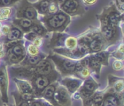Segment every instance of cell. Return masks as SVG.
<instances>
[{
  "label": "cell",
  "instance_id": "cell-1",
  "mask_svg": "<svg viewBox=\"0 0 124 106\" xmlns=\"http://www.w3.org/2000/svg\"><path fill=\"white\" fill-rule=\"evenodd\" d=\"M41 21L48 32H63L70 23L71 18L70 15L59 9L53 15L41 18Z\"/></svg>",
  "mask_w": 124,
  "mask_h": 106
},
{
  "label": "cell",
  "instance_id": "cell-2",
  "mask_svg": "<svg viewBox=\"0 0 124 106\" xmlns=\"http://www.w3.org/2000/svg\"><path fill=\"white\" fill-rule=\"evenodd\" d=\"M47 57L53 63L56 71L61 77L75 76L77 60L58 55L54 52L50 54Z\"/></svg>",
  "mask_w": 124,
  "mask_h": 106
},
{
  "label": "cell",
  "instance_id": "cell-3",
  "mask_svg": "<svg viewBox=\"0 0 124 106\" xmlns=\"http://www.w3.org/2000/svg\"><path fill=\"white\" fill-rule=\"evenodd\" d=\"M61 78L59 73L55 70L48 75H35L29 81L33 89L34 95L36 98H41L42 93L47 86L53 82L58 81Z\"/></svg>",
  "mask_w": 124,
  "mask_h": 106
},
{
  "label": "cell",
  "instance_id": "cell-4",
  "mask_svg": "<svg viewBox=\"0 0 124 106\" xmlns=\"http://www.w3.org/2000/svg\"><path fill=\"white\" fill-rule=\"evenodd\" d=\"M16 18H26L35 21L39 20L37 11L32 5V3L29 2L28 0H21V4L17 8Z\"/></svg>",
  "mask_w": 124,
  "mask_h": 106
},
{
  "label": "cell",
  "instance_id": "cell-5",
  "mask_svg": "<svg viewBox=\"0 0 124 106\" xmlns=\"http://www.w3.org/2000/svg\"><path fill=\"white\" fill-rule=\"evenodd\" d=\"M9 78L5 63H0V94L3 103H9Z\"/></svg>",
  "mask_w": 124,
  "mask_h": 106
},
{
  "label": "cell",
  "instance_id": "cell-6",
  "mask_svg": "<svg viewBox=\"0 0 124 106\" xmlns=\"http://www.w3.org/2000/svg\"><path fill=\"white\" fill-rule=\"evenodd\" d=\"M99 86V84L91 76H89L88 79H85L83 84L78 90L80 99H84L91 97L98 90Z\"/></svg>",
  "mask_w": 124,
  "mask_h": 106
},
{
  "label": "cell",
  "instance_id": "cell-7",
  "mask_svg": "<svg viewBox=\"0 0 124 106\" xmlns=\"http://www.w3.org/2000/svg\"><path fill=\"white\" fill-rule=\"evenodd\" d=\"M83 81L84 80L76 76H70L62 77V79H60V80L58 81V84L65 87V89L72 96L80 89L83 83Z\"/></svg>",
  "mask_w": 124,
  "mask_h": 106
},
{
  "label": "cell",
  "instance_id": "cell-8",
  "mask_svg": "<svg viewBox=\"0 0 124 106\" xmlns=\"http://www.w3.org/2000/svg\"><path fill=\"white\" fill-rule=\"evenodd\" d=\"M124 102V94L114 92L110 88L106 89L101 106H122Z\"/></svg>",
  "mask_w": 124,
  "mask_h": 106
},
{
  "label": "cell",
  "instance_id": "cell-9",
  "mask_svg": "<svg viewBox=\"0 0 124 106\" xmlns=\"http://www.w3.org/2000/svg\"><path fill=\"white\" fill-rule=\"evenodd\" d=\"M59 9L70 16L80 14V5L79 0H63L59 4Z\"/></svg>",
  "mask_w": 124,
  "mask_h": 106
},
{
  "label": "cell",
  "instance_id": "cell-10",
  "mask_svg": "<svg viewBox=\"0 0 124 106\" xmlns=\"http://www.w3.org/2000/svg\"><path fill=\"white\" fill-rule=\"evenodd\" d=\"M55 99L61 106H72V98L69 92L62 85L58 84L55 92Z\"/></svg>",
  "mask_w": 124,
  "mask_h": 106
},
{
  "label": "cell",
  "instance_id": "cell-11",
  "mask_svg": "<svg viewBox=\"0 0 124 106\" xmlns=\"http://www.w3.org/2000/svg\"><path fill=\"white\" fill-rule=\"evenodd\" d=\"M33 69L35 75H48L56 70L53 63L48 57H46L37 65L33 66Z\"/></svg>",
  "mask_w": 124,
  "mask_h": 106
},
{
  "label": "cell",
  "instance_id": "cell-12",
  "mask_svg": "<svg viewBox=\"0 0 124 106\" xmlns=\"http://www.w3.org/2000/svg\"><path fill=\"white\" fill-rule=\"evenodd\" d=\"M58 81H55L50 84L48 86L45 88L41 95V98L47 101L49 103L53 105V106H61L55 99V92L56 87L58 86Z\"/></svg>",
  "mask_w": 124,
  "mask_h": 106
},
{
  "label": "cell",
  "instance_id": "cell-13",
  "mask_svg": "<svg viewBox=\"0 0 124 106\" xmlns=\"http://www.w3.org/2000/svg\"><path fill=\"white\" fill-rule=\"evenodd\" d=\"M37 21L26 19V18H16L13 20V25L19 28L23 33H26L31 31L32 27L35 25Z\"/></svg>",
  "mask_w": 124,
  "mask_h": 106
},
{
  "label": "cell",
  "instance_id": "cell-14",
  "mask_svg": "<svg viewBox=\"0 0 124 106\" xmlns=\"http://www.w3.org/2000/svg\"><path fill=\"white\" fill-rule=\"evenodd\" d=\"M23 36H24L23 32L19 28L13 25L11 26V28L8 34L5 36H3V41L5 44V43L13 41L21 40V39H23Z\"/></svg>",
  "mask_w": 124,
  "mask_h": 106
},
{
  "label": "cell",
  "instance_id": "cell-15",
  "mask_svg": "<svg viewBox=\"0 0 124 106\" xmlns=\"http://www.w3.org/2000/svg\"><path fill=\"white\" fill-rule=\"evenodd\" d=\"M47 55L43 52H40L39 54L37 55H26L24 60L18 65L21 66H34L37 65L40 61L45 59Z\"/></svg>",
  "mask_w": 124,
  "mask_h": 106
},
{
  "label": "cell",
  "instance_id": "cell-16",
  "mask_svg": "<svg viewBox=\"0 0 124 106\" xmlns=\"http://www.w3.org/2000/svg\"><path fill=\"white\" fill-rule=\"evenodd\" d=\"M16 86L17 91L21 94H34V89L31 83L26 80L13 79Z\"/></svg>",
  "mask_w": 124,
  "mask_h": 106
},
{
  "label": "cell",
  "instance_id": "cell-17",
  "mask_svg": "<svg viewBox=\"0 0 124 106\" xmlns=\"http://www.w3.org/2000/svg\"><path fill=\"white\" fill-rule=\"evenodd\" d=\"M104 46L103 37L101 35H95L91 36V39L88 43V48L90 52H98L101 50Z\"/></svg>",
  "mask_w": 124,
  "mask_h": 106
},
{
  "label": "cell",
  "instance_id": "cell-18",
  "mask_svg": "<svg viewBox=\"0 0 124 106\" xmlns=\"http://www.w3.org/2000/svg\"><path fill=\"white\" fill-rule=\"evenodd\" d=\"M109 88L117 94H124V79L109 78Z\"/></svg>",
  "mask_w": 124,
  "mask_h": 106
},
{
  "label": "cell",
  "instance_id": "cell-19",
  "mask_svg": "<svg viewBox=\"0 0 124 106\" xmlns=\"http://www.w3.org/2000/svg\"><path fill=\"white\" fill-rule=\"evenodd\" d=\"M51 2L50 0H39L37 2L32 3V5L37 11V13L45 16L47 15L48 8Z\"/></svg>",
  "mask_w": 124,
  "mask_h": 106
},
{
  "label": "cell",
  "instance_id": "cell-20",
  "mask_svg": "<svg viewBox=\"0 0 124 106\" xmlns=\"http://www.w3.org/2000/svg\"><path fill=\"white\" fill-rule=\"evenodd\" d=\"M106 89L104 91H96L90 98L91 100L92 106H101L104 100V94L106 92Z\"/></svg>",
  "mask_w": 124,
  "mask_h": 106
},
{
  "label": "cell",
  "instance_id": "cell-21",
  "mask_svg": "<svg viewBox=\"0 0 124 106\" xmlns=\"http://www.w3.org/2000/svg\"><path fill=\"white\" fill-rule=\"evenodd\" d=\"M101 32L103 34V36L107 39V40H111L115 33V26L110 25V24H107L104 25L102 26Z\"/></svg>",
  "mask_w": 124,
  "mask_h": 106
},
{
  "label": "cell",
  "instance_id": "cell-22",
  "mask_svg": "<svg viewBox=\"0 0 124 106\" xmlns=\"http://www.w3.org/2000/svg\"><path fill=\"white\" fill-rule=\"evenodd\" d=\"M31 31L35 33L39 36H41V37H43V38L47 37V36L49 33L48 31L45 28V27L39 21H38V22H37L35 23V25L32 27Z\"/></svg>",
  "mask_w": 124,
  "mask_h": 106
},
{
  "label": "cell",
  "instance_id": "cell-23",
  "mask_svg": "<svg viewBox=\"0 0 124 106\" xmlns=\"http://www.w3.org/2000/svg\"><path fill=\"white\" fill-rule=\"evenodd\" d=\"M101 64L98 61V60L95 58L94 55H90L89 56V65L88 68L94 72L99 76L100 73Z\"/></svg>",
  "mask_w": 124,
  "mask_h": 106
},
{
  "label": "cell",
  "instance_id": "cell-24",
  "mask_svg": "<svg viewBox=\"0 0 124 106\" xmlns=\"http://www.w3.org/2000/svg\"><path fill=\"white\" fill-rule=\"evenodd\" d=\"M78 42L77 38H75L74 36H67L65 39V41H64V48L72 49H75L78 46Z\"/></svg>",
  "mask_w": 124,
  "mask_h": 106
},
{
  "label": "cell",
  "instance_id": "cell-25",
  "mask_svg": "<svg viewBox=\"0 0 124 106\" xmlns=\"http://www.w3.org/2000/svg\"><path fill=\"white\" fill-rule=\"evenodd\" d=\"M95 58L98 60V61L104 66L108 65V59H109V53L104 51L98 52L94 55Z\"/></svg>",
  "mask_w": 124,
  "mask_h": 106
},
{
  "label": "cell",
  "instance_id": "cell-26",
  "mask_svg": "<svg viewBox=\"0 0 124 106\" xmlns=\"http://www.w3.org/2000/svg\"><path fill=\"white\" fill-rule=\"evenodd\" d=\"M12 13V9L10 7H1L0 8V21L8 19Z\"/></svg>",
  "mask_w": 124,
  "mask_h": 106
},
{
  "label": "cell",
  "instance_id": "cell-27",
  "mask_svg": "<svg viewBox=\"0 0 124 106\" xmlns=\"http://www.w3.org/2000/svg\"><path fill=\"white\" fill-rule=\"evenodd\" d=\"M26 49V53L28 55H37L40 53V51L38 47H37L36 46H34L32 43H30L28 44Z\"/></svg>",
  "mask_w": 124,
  "mask_h": 106
},
{
  "label": "cell",
  "instance_id": "cell-28",
  "mask_svg": "<svg viewBox=\"0 0 124 106\" xmlns=\"http://www.w3.org/2000/svg\"><path fill=\"white\" fill-rule=\"evenodd\" d=\"M89 76H91V70L88 68H83L76 76V77L80 78L83 80H85L88 79Z\"/></svg>",
  "mask_w": 124,
  "mask_h": 106
},
{
  "label": "cell",
  "instance_id": "cell-29",
  "mask_svg": "<svg viewBox=\"0 0 124 106\" xmlns=\"http://www.w3.org/2000/svg\"><path fill=\"white\" fill-rule=\"evenodd\" d=\"M19 0H0V8L1 7H9L14 5Z\"/></svg>",
  "mask_w": 124,
  "mask_h": 106
},
{
  "label": "cell",
  "instance_id": "cell-30",
  "mask_svg": "<svg viewBox=\"0 0 124 106\" xmlns=\"http://www.w3.org/2000/svg\"><path fill=\"white\" fill-rule=\"evenodd\" d=\"M120 20V15L117 13H113L109 16V20H108L109 24L112 26H116V24Z\"/></svg>",
  "mask_w": 124,
  "mask_h": 106
},
{
  "label": "cell",
  "instance_id": "cell-31",
  "mask_svg": "<svg viewBox=\"0 0 124 106\" xmlns=\"http://www.w3.org/2000/svg\"><path fill=\"white\" fill-rule=\"evenodd\" d=\"M117 58H124V44H122L120 45L117 52L114 55Z\"/></svg>",
  "mask_w": 124,
  "mask_h": 106
},
{
  "label": "cell",
  "instance_id": "cell-32",
  "mask_svg": "<svg viewBox=\"0 0 124 106\" xmlns=\"http://www.w3.org/2000/svg\"><path fill=\"white\" fill-rule=\"evenodd\" d=\"M11 26H8V25H4L2 26V28L0 29V34H1V36H5L8 34V33L10 32Z\"/></svg>",
  "mask_w": 124,
  "mask_h": 106
},
{
  "label": "cell",
  "instance_id": "cell-33",
  "mask_svg": "<svg viewBox=\"0 0 124 106\" xmlns=\"http://www.w3.org/2000/svg\"><path fill=\"white\" fill-rule=\"evenodd\" d=\"M30 106H42V99L35 98L30 102Z\"/></svg>",
  "mask_w": 124,
  "mask_h": 106
},
{
  "label": "cell",
  "instance_id": "cell-34",
  "mask_svg": "<svg viewBox=\"0 0 124 106\" xmlns=\"http://www.w3.org/2000/svg\"><path fill=\"white\" fill-rule=\"evenodd\" d=\"M42 41H43V37L38 36V37H37L31 43H32L34 46H36L37 47L39 48V47L42 46Z\"/></svg>",
  "mask_w": 124,
  "mask_h": 106
},
{
  "label": "cell",
  "instance_id": "cell-35",
  "mask_svg": "<svg viewBox=\"0 0 124 106\" xmlns=\"http://www.w3.org/2000/svg\"><path fill=\"white\" fill-rule=\"evenodd\" d=\"M112 68L115 71H120L123 68V64L120 60H115L112 63Z\"/></svg>",
  "mask_w": 124,
  "mask_h": 106
},
{
  "label": "cell",
  "instance_id": "cell-36",
  "mask_svg": "<svg viewBox=\"0 0 124 106\" xmlns=\"http://www.w3.org/2000/svg\"><path fill=\"white\" fill-rule=\"evenodd\" d=\"M14 106H30V102H26V101L21 102L17 105H14Z\"/></svg>",
  "mask_w": 124,
  "mask_h": 106
},
{
  "label": "cell",
  "instance_id": "cell-37",
  "mask_svg": "<svg viewBox=\"0 0 124 106\" xmlns=\"http://www.w3.org/2000/svg\"><path fill=\"white\" fill-rule=\"evenodd\" d=\"M83 1L87 5H93L96 2V0H83Z\"/></svg>",
  "mask_w": 124,
  "mask_h": 106
},
{
  "label": "cell",
  "instance_id": "cell-38",
  "mask_svg": "<svg viewBox=\"0 0 124 106\" xmlns=\"http://www.w3.org/2000/svg\"><path fill=\"white\" fill-rule=\"evenodd\" d=\"M42 106H53V105H51L50 103H49L47 101L45 100L44 99H42Z\"/></svg>",
  "mask_w": 124,
  "mask_h": 106
},
{
  "label": "cell",
  "instance_id": "cell-39",
  "mask_svg": "<svg viewBox=\"0 0 124 106\" xmlns=\"http://www.w3.org/2000/svg\"><path fill=\"white\" fill-rule=\"evenodd\" d=\"M118 3L120 5H124V0H118Z\"/></svg>",
  "mask_w": 124,
  "mask_h": 106
},
{
  "label": "cell",
  "instance_id": "cell-40",
  "mask_svg": "<svg viewBox=\"0 0 124 106\" xmlns=\"http://www.w3.org/2000/svg\"><path fill=\"white\" fill-rule=\"evenodd\" d=\"M2 106H9V105H8V104H5V103H4Z\"/></svg>",
  "mask_w": 124,
  "mask_h": 106
},
{
  "label": "cell",
  "instance_id": "cell-41",
  "mask_svg": "<svg viewBox=\"0 0 124 106\" xmlns=\"http://www.w3.org/2000/svg\"><path fill=\"white\" fill-rule=\"evenodd\" d=\"M2 23L0 22V29H1V28H2Z\"/></svg>",
  "mask_w": 124,
  "mask_h": 106
},
{
  "label": "cell",
  "instance_id": "cell-42",
  "mask_svg": "<svg viewBox=\"0 0 124 106\" xmlns=\"http://www.w3.org/2000/svg\"><path fill=\"white\" fill-rule=\"evenodd\" d=\"M59 1H60V2H59V4H60L61 2H62V1H63V0H59Z\"/></svg>",
  "mask_w": 124,
  "mask_h": 106
},
{
  "label": "cell",
  "instance_id": "cell-43",
  "mask_svg": "<svg viewBox=\"0 0 124 106\" xmlns=\"http://www.w3.org/2000/svg\"><path fill=\"white\" fill-rule=\"evenodd\" d=\"M123 71H124V66H123Z\"/></svg>",
  "mask_w": 124,
  "mask_h": 106
}]
</instances>
